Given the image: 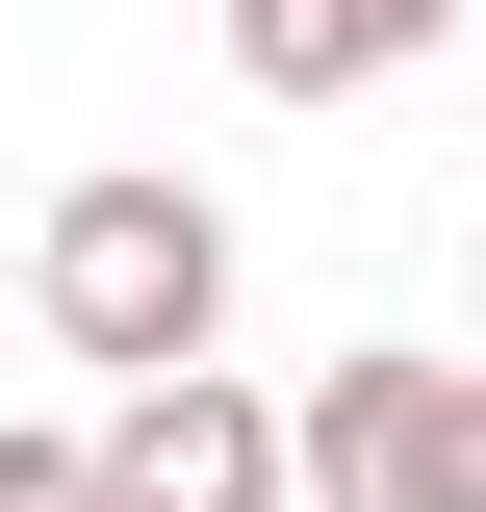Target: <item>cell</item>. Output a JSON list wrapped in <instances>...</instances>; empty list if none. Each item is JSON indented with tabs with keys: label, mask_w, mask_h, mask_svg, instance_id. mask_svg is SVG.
Returning a JSON list of instances; mask_svg holds the SVG:
<instances>
[{
	"label": "cell",
	"mask_w": 486,
	"mask_h": 512,
	"mask_svg": "<svg viewBox=\"0 0 486 512\" xmlns=\"http://www.w3.org/2000/svg\"><path fill=\"white\" fill-rule=\"evenodd\" d=\"M26 308H52V359H103V384L231 359V205H205L180 154H103V180L26 231Z\"/></svg>",
	"instance_id": "6da1fadb"
},
{
	"label": "cell",
	"mask_w": 486,
	"mask_h": 512,
	"mask_svg": "<svg viewBox=\"0 0 486 512\" xmlns=\"http://www.w3.org/2000/svg\"><path fill=\"white\" fill-rule=\"evenodd\" d=\"M282 512H486V359L359 333V359L282 410Z\"/></svg>",
	"instance_id": "7a4b0ae2"
},
{
	"label": "cell",
	"mask_w": 486,
	"mask_h": 512,
	"mask_svg": "<svg viewBox=\"0 0 486 512\" xmlns=\"http://www.w3.org/2000/svg\"><path fill=\"white\" fill-rule=\"evenodd\" d=\"M103 512H282V384L180 359V384H103V436H77Z\"/></svg>",
	"instance_id": "3957f363"
},
{
	"label": "cell",
	"mask_w": 486,
	"mask_h": 512,
	"mask_svg": "<svg viewBox=\"0 0 486 512\" xmlns=\"http://www.w3.org/2000/svg\"><path fill=\"white\" fill-rule=\"evenodd\" d=\"M231 77H256V103H359L384 26H359V0H231Z\"/></svg>",
	"instance_id": "277c9868"
},
{
	"label": "cell",
	"mask_w": 486,
	"mask_h": 512,
	"mask_svg": "<svg viewBox=\"0 0 486 512\" xmlns=\"http://www.w3.org/2000/svg\"><path fill=\"white\" fill-rule=\"evenodd\" d=\"M0 512H103V487H77V436H52V410H0Z\"/></svg>",
	"instance_id": "5b68a950"
},
{
	"label": "cell",
	"mask_w": 486,
	"mask_h": 512,
	"mask_svg": "<svg viewBox=\"0 0 486 512\" xmlns=\"http://www.w3.org/2000/svg\"><path fill=\"white\" fill-rule=\"evenodd\" d=\"M0 282H26V231H0Z\"/></svg>",
	"instance_id": "8992f818"
}]
</instances>
